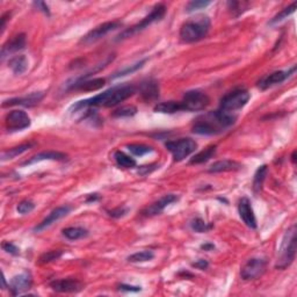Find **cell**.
Listing matches in <instances>:
<instances>
[{"instance_id":"16","label":"cell","mask_w":297,"mask_h":297,"mask_svg":"<svg viewBox=\"0 0 297 297\" xmlns=\"http://www.w3.org/2000/svg\"><path fill=\"white\" fill-rule=\"evenodd\" d=\"M238 213L245 225L250 229H257V218H255L251 201L247 197H242L238 202Z\"/></svg>"},{"instance_id":"8","label":"cell","mask_w":297,"mask_h":297,"mask_svg":"<svg viewBox=\"0 0 297 297\" xmlns=\"http://www.w3.org/2000/svg\"><path fill=\"white\" fill-rule=\"evenodd\" d=\"M181 104L184 106V111H200L209 106L210 99L206 93L195 89V91L186 92Z\"/></svg>"},{"instance_id":"17","label":"cell","mask_w":297,"mask_h":297,"mask_svg":"<svg viewBox=\"0 0 297 297\" xmlns=\"http://www.w3.org/2000/svg\"><path fill=\"white\" fill-rule=\"evenodd\" d=\"M178 200L179 197L177 195H174V194H166V195L162 196L158 201H156V202L150 204L149 207H146V208L143 210V215L145 216L159 215V214L164 212L166 207H168L172 203L177 202Z\"/></svg>"},{"instance_id":"12","label":"cell","mask_w":297,"mask_h":297,"mask_svg":"<svg viewBox=\"0 0 297 297\" xmlns=\"http://www.w3.org/2000/svg\"><path fill=\"white\" fill-rule=\"evenodd\" d=\"M49 286L54 292L63 294H75L84 289V283L77 279L54 280L49 283Z\"/></svg>"},{"instance_id":"7","label":"cell","mask_w":297,"mask_h":297,"mask_svg":"<svg viewBox=\"0 0 297 297\" xmlns=\"http://www.w3.org/2000/svg\"><path fill=\"white\" fill-rule=\"evenodd\" d=\"M166 149L173 156L175 162H181L197 149V143L191 138H180L166 143Z\"/></svg>"},{"instance_id":"38","label":"cell","mask_w":297,"mask_h":297,"mask_svg":"<svg viewBox=\"0 0 297 297\" xmlns=\"http://www.w3.org/2000/svg\"><path fill=\"white\" fill-rule=\"evenodd\" d=\"M63 255V251L60 250H54V251H48L46 253H43L40 257V263L41 264H48L51 263V261L59 259L60 257Z\"/></svg>"},{"instance_id":"36","label":"cell","mask_w":297,"mask_h":297,"mask_svg":"<svg viewBox=\"0 0 297 297\" xmlns=\"http://www.w3.org/2000/svg\"><path fill=\"white\" fill-rule=\"evenodd\" d=\"M127 148L133 153V155L137 156V157H142V156L148 155V153L153 151L151 146H148L144 144H129L127 145Z\"/></svg>"},{"instance_id":"30","label":"cell","mask_w":297,"mask_h":297,"mask_svg":"<svg viewBox=\"0 0 297 297\" xmlns=\"http://www.w3.org/2000/svg\"><path fill=\"white\" fill-rule=\"evenodd\" d=\"M267 165H261L259 168H258L257 172H255L254 178H253V190L254 193H259L263 188L264 181L266 179L267 175Z\"/></svg>"},{"instance_id":"27","label":"cell","mask_w":297,"mask_h":297,"mask_svg":"<svg viewBox=\"0 0 297 297\" xmlns=\"http://www.w3.org/2000/svg\"><path fill=\"white\" fill-rule=\"evenodd\" d=\"M62 234L70 241H78V239L87 237L88 231L81 226H70V228L63 229Z\"/></svg>"},{"instance_id":"33","label":"cell","mask_w":297,"mask_h":297,"mask_svg":"<svg viewBox=\"0 0 297 297\" xmlns=\"http://www.w3.org/2000/svg\"><path fill=\"white\" fill-rule=\"evenodd\" d=\"M296 5H297L296 2H293V4L290 5V6H288V7L283 8L282 11H281L280 13H277V14L272 19V20L268 22V25L273 26V25H276V24H279V22L285 20V19H287V18L289 17V15H292L293 13L295 12Z\"/></svg>"},{"instance_id":"2","label":"cell","mask_w":297,"mask_h":297,"mask_svg":"<svg viewBox=\"0 0 297 297\" xmlns=\"http://www.w3.org/2000/svg\"><path fill=\"white\" fill-rule=\"evenodd\" d=\"M237 120V115L229 114L217 109L204 116L200 117L191 128V132L197 135L212 136L224 132L226 128L231 127Z\"/></svg>"},{"instance_id":"39","label":"cell","mask_w":297,"mask_h":297,"mask_svg":"<svg viewBox=\"0 0 297 297\" xmlns=\"http://www.w3.org/2000/svg\"><path fill=\"white\" fill-rule=\"evenodd\" d=\"M212 4V1H203V0H194V1H189L186 6V12L190 13V12H195L199 11V9H203L206 8L207 6H209Z\"/></svg>"},{"instance_id":"35","label":"cell","mask_w":297,"mask_h":297,"mask_svg":"<svg viewBox=\"0 0 297 297\" xmlns=\"http://www.w3.org/2000/svg\"><path fill=\"white\" fill-rule=\"evenodd\" d=\"M229 9L231 12V14L234 17H239L242 13H244L245 11H247V7L250 6L248 2H244V1H229L228 2Z\"/></svg>"},{"instance_id":"41","label":"cell","mask_w":297,"mask_h":297,"mask_svg":"<svg viewBox=\"0 0 297 297\" xmlns=\"http://www.w3.org/2000/svg\"><path fill=\"white\" fill-rule=\"evenodd\" d=\"M1 248L6 252V253L12 254V255H18L19 253H20V250H19V247L11 242H4V243H2Z\"/></svg>"},{"instance_id":"18","label":"cell","mask_w":297,"mask_h":297,"mask_svg":"<svg viewBox=\"0 0 297 297\" xmlns=\"http://www.w3.org/2000/svg\"><path fill=\"white\" fill-rule=\"evenodd\" d=\"M70 210H71V207H69V206H62V207H58V208L54 209L53 212H51L42 222L38 223V224L35 226L34 230L36 232H40L44 229L49 228L51 224H54V223L58 221V219L63 218V217H65L66 215H68V214L70 213Z\"/></svg>"},{"instance_id":"43","label":"cell","mask_w":297,"mask_h":297,"mask_svg":"<svg viewBox=\"0 0 297 297\" xmlns=\"http://www.w3.org/2000/svg\"><path fill=\"white\" fill-rule=\"evenodd\" d=\"M117 288H119V290H121V292H130V293H137L142 290V288L138 286H130V285H126V283H121V285L117 286Z\"/></svg>"},{"instance_id":"21","label":"cell","mask_w":297,"mask_h":297,"mask_svg":"<svg viewBox=\"0 0 297 297\" xmlns=\"http://www.w3.org/2000/svg\"><path fill=\"white\" fill-rule=\"evenodd\" d=\"M106 84V81L102 78L95 79H78L70 86V89H81V91H97L100 89Z\"/></svg>"},{"instance_id":"20","label":"cell","mask_w":297,"mask_h":297,"mask_svg":"<svg viewBox=\"0 0 297 297\" xmlns=\"http://www.w3.org/2000/svg\"><path fill=\"white\" fill-rule=\"evenodd\" d=\"M68 156L63 152H58V151H43L37 153V155L33 156V157L28 159L22 162V165H31L35 164V162H44V161H57V162H63L66 161Z\"/></svg>"},{"instance_id":"1","label":"cell","mask_w":297,"mask_h":297,"mask_svg":"<svg viewBox=\"0 0 297 297\" xmlns=\"http://www.w3.org/2000/svg\"><path fill=\"white\" fill-rule=\"evenodd\" d=\"M136 88L133 85H117L107 91L99 93L94 97L85 99V100L77 101L71 106V110L78 111L84 108L91 107H114L127 100L132 95L135 94Z\"/></svg>"},{"instance_id":"19","label":"cell","mask_w":297,"mask_h":297,"mask_svg":"<svg viewBox=\"0 0 297 297\" xmlns=\"http://www.w3.org/2000/svg\"><path fill=\"white\" fill-rule=\"evenodd\" d=\"M26 47V35L18 34L11 40H8L1 48V59H5L6 57L12 55V54L18 53Z\"/></svg>"},{"instance_id":"40","label":"cell","mask_w":297,"mask_h":297,"mask_svg":"<svg viewBox=\"0 0 297 297\" xmlns=\"http://www.w3.org/2000/svg\"><path fill=\"white\" fill-rule=\"evenodd\" d=\"M35 203L31 202L30 200H24L17 206V210L19 214L21 215H26V214H29L34 210Z\"/></svg>"},{"instance_id":"13","label":"cell","mask_w":297,"mask_h":297,"mask_svg":"<svg viewBox=\"0 0 297 297\" xmlns=\"http://www.w3.org/2000/svg\"><path fill=\"white\" fill-rule=\"evenodd\" d=\"M295 71H296V66H293V68L288 69L287 71H275L270 73V75L264 77V78L258 82V87L260 89H267L270 87H273V86L275 85L282 84V82L287 81V79H288Z\"/></svg>"},{"instance_id":"23","label":"cell","mask_w":297,"mask_h":297,"mask_svg":"<svg viewBox=\"0 0 297 297\" xmlns=\"http://www.w3.org/2000/svg\"><path fill=\"white\" fill-rule=\"evenodd\" d=\"M139 93L142 95V99L145 101L155 100L159 97V85L158 82L153 79H149L144 82H142L139 88Z\"/></svg>"},{"instance_id":"50","label":"cell","mask_w":297,"mask_h":297,"mask_svg":"<svg viewBox=\"0 0 297 297\" xmlns=\"http://www.w3.org/2000/svg\"><path fill=\"white\" fill-rule=\"evenodd\" d=\"M2 289H6V280L4 275H2Z\"/></svg>"},{"instance_id":"42","label":"cell","mask_w":297,"mask_h":297,"mask_svg":"<svg viewBox=\"0 0 297 297\" xmlns=\"http://www.w3.org/2000/svg\"><path fill=\"white\" fill-rule=\"evenodd\" d=\"M128 212H129V209L126 208V207H117V208L108 210V215L110 217H113V218H120V217L126 216Z\"/></svg>"},{"instance_id":"48","label":"cell","mask_w":297,"mask_h":297,"mask_svg":"<svg viewBox=\"0 0 297 297\" xmlns=\"http://www.w3.org/2000/svg\"><path fill=\"white\" fill-rule=\"evenodd\" d=\"M8 17H9V13H5L4 15L1 17V33H4L5 28H6V22H7L8 20Z\"/></svg>"},{"instance_id":"49","label":"cell","mask_w":297,"mask_h":297,"mask_svg":"<svg viewBox=\"0 0 297 297\" xmlns=\"http://www.w3.org/2000/svg\"><path fill=\"white\" fill-rule=\"evenodd\" d=\"M99 200V195L98 194H91V195H88L87 199H86V202H94V201Z\"/></svg>"},{"instance_id":"26","label":"cell","mask_w":297,"mask_h":297,"mask_svg":"<svg viewBox=\"0 0 297 297\" xmlns=\"http://www.w3.org/2000/svg\"><path fill=\"white\" fill-rule=\"evenodd\" d=\"M34 144L31 142L29 143H24V144H20L18 146H14V148H11L8 150H5L4 152L1 153V162H7L11 161V159L18 157V156L22 155V153L28 151L31 146Z\"/></svg>"},{"instance_id":"11","label":"cell","mask_w":297,"mask_h":297,"mask_svg":"<svg viewBox=\"0 0 297 297\" xmlns=\"http://www.w3.org/2000/svg\"><path fill=\"white\" fill-rule=\"evenodd\" d=\"M31 124L30 117L24 110L15 109L9 111L5 117V127L8 132H21L27 129Z\"/></svg>"},{"instance_id":"46","label":"cell","mask_w":297,"mask_h":297,"mask_svg":"<svg viewBox=\"0 0 297 297\" xmlns=\"http://www.w3.org/2000/svg\"><path fill=\"white\" fill-rule=\"evenodd\" d=\"M34 5L36 6L37 9H40L41 12H43L44 14L50 15L49 7H48V5L46 4V2H43V1H35V2H34Z\"/></svg>"},{"instance_id":"47","label":"cell","mask_w":297,"mask_h":297,"mask_svg":"<svg viewBox=\"0 0 297 297\" xmlns=\"http://www.w3.org/2000/svg\"><path fill=\"white\" fill-rule=\"evenodd\" d=\"M215 248V245L213 243H204V244L201 245V250L204 251H213Z\"/></svg>"},{"instance_id":"44","label":"cell","mask_w":297,"mask_h":297,"mask_svg":"<svg viewBox=\"0 0 297 297\" xmlns=\"http://www.w3.org/2000/svg\"><path fill=\"white\" fill-rule=\"evenodd\" d=\"M158 165H149V166H140L138 168V173L142 175H146L148 173H151L155 170H157Z\"/></svg>"},{"instance_id":"4","label":"cell","mask_w":297,"mask_h":297,"mask_svg":"<svg viewBox=\"0 0 297 297\" xmlns=\"http://www.w3.org/2000/svg\"><path fill=\"white\" fill-rule=\"evenodd\" d=\"M296 225L293 224L290 228L285 232L282 242H281V246L277 254V260L275 264L276 270H286L290 265L294 263L296 257Z\"/></svg>"},{"instance_id":"45","label":"cell","mask_w":297,"mask_h":297,"mask_svg":"<svg viewBox=\"0 0 297 297\" xmlns=\"http://www.w3.org/2000/svg\"><path fill=\"white\" fill-rule=\"evenodd\" d=\"M191 266L197 268V270H207V268L209 267V263L206 259H200V260L195 261V263L191 264Z\"/></svg>"},{"instance_id":"29","label":"cell","mask_w":297,"mask_h":297,"mask_svg":"<svg viewBox=\"0 0 297 297\" xmlns=\"http://www.w3.org/2000/svg\"><path fill=\"white\" fill-rule=\"evenodd\" d=\"M114 159L116 164L123 168H134L136 166V161L124 153L123 151H116L114 153Z\"/></svg>"},{"instance_id":"32","label":"cell","mask_w":297,"mask_h":297,"mask_svg":"<svg viewBox=\"0 0 297 297\" xmlns=\"http://www.w3.org/2000/svg\"><path fill=\"white\" fill-rule=\"evenodd\" d=\"M146 60H148L146 58L140 59L139 62H137V63H135V64H133V65H128V66H126V68L122 69V70H120V71L115 72V73H114V76L111 77V78H113V79H116V78H121V77H124V76H128V75H132V73L136 72L137 70L142 69V68H143V65H144Z\"/></svg>"},{"instance_id":"28","label":"cell","mask_w":297,"mask_h":297,"mask_svg":"<svg viewBox=\"0 0 297 297\" xmlns=\"http://www.w3.org/2000/svg\"><path fill=\"white\" fill-rule=\"evenodd\" d=\"M215 152H216V145H210L207 149L202 150V151L194 156V157L190 159L189 164H202V162H208L210 158L214 157Z\"/></svg>"},{"instance_id":"31","label":"cell","mask_w":297,"mask_h":297,"mask_svg":"<svg viewBox=\"0 0 297 297\" xmlns=\"http://www.w3.org/2000/svg\"><path fill=\"white\" fill-rule=\"evenodd\" d=\"M155 258V253L150 250H145V251H140V252H136L132 255L127 258V260L129 263H146V261L152 260Z\"/></svg>"},{"instance_id":"24","label":"cell","mask_w":297,"mask_h":297,"mask_svg":"<svg viewBox=\"0 0 297 297\" xmlns=\"http://www.w3.org/2000/svg\"><path fill=\"white\" fill-rule=\"evenodd\" d=\"M156 113L161 114H175L179 111H184V106L181 101H166L155 106Z\"/></svg>"},{"instance_id":"5","label":"cell","mask_w":297,"mask_h":297,"mask_svg":"<svg viewBox=\"0 0 297 297\" xmlns=\"http://www.w3.org/2000/svg\"><path fill=\"white\" fill-rule=\"evenodd\" d=\"M165 14H166V6L164 4L156 5L155 7L152 8V11L150 12V14L146 15L142 21L138 22L137 25L132 26L130 28H127V29H124L120 35H117L116 41L126 40V38L132 37L133 35L139 33V31L148 28L150 25L153 24V22L161 21L162 19L165 17Z\"/></svg>"},{"instance_id":"37","label":"cell","mask_w":297,"mask_h":297,"mask_svg":"<svg viewBox=\"0 0 297 297\" xmlns=\"http://www.w3.org/2000/svg\"><path fill=\"white\" fill-rule=\"evenodd\" d=\"M137 114V108L133 105H127V106L120 107L113 113L114 117H130Z\"/></svg>"},{"instance_id":"6","label":"cell","mask_w":297,"mask_h":297,"mask_svg":"<svg viewBox=\"0 0 297 297\" xmlns=\"http://www.w3.org/2000/svg\"><path fill=\"white\" fill-rule=\"evenodd\" d=\"M250 98L251 94L248 93L246 89H235V91L225 94L224 97L221 99V104H219L218 109L225 111V113L236 115V111L241 110L243 107L246 106Z\"/></svg>"},{"instance_id":"9","label":"cell","mask_w":297,"mask_h":297,"mask_svg":"<svg viewBox=\"0 0 297 297\" xmlns=\"http://www.w3.org/2000/svg\"><path fill=\"white\" fill-rule=\"evenodd\" d=\"M266 259H263V258H251V259H248L246 263L244 264V266L242 267L241 276L242 279L245 281L255 280L261 275H264V273L266 272Z\"/></svg>"},{"instance_id":"22","label":"cell","mask_w":297,"mask_h":297,"mask_svg":"<svg viewBox=\"0 0 297 297\" xmlns=\"http://www.w3.org/2000/svg\"><path fill=\"white\" fill-rule=\"evenodd\" d=\"M242 168V164L238 162L231 161V159H223V161L215 162L209 166V173H221V172H231L238 171Z\"/></svg>"},{"instance_id":"10","label":"cell","mask_w":297,"mask_h":297,"mask_svg":"<svg viewBox=\"0 0 297 297\" xmlns=\"http://www.w3.org/2000/svg\"><path fill=\"white\" fill-rule=\"evenodd\" d=\"M121 26H122V22H121L120 20L108 21V22H105V24L99 25L81 37V44H92V43L97 42V41L100 40V38L106 36L108 33H110V31L120 28Z\"/></svg>"},{"instance_id":"15","label":"cell","mask_w":297,"mask_h":297,"mask_svg":"<svg viewBox=\"0 0 297 297\" xmlns=\"http://www.w3.org/2000/svg\"><path fill=\"white\" fill-rule=\"evenodd\" d=\"M31 285H33V279L29 273L25 272L19 274V275L13 276L11 281H9L8 288L11 290L13 296H18L24 294L25 292L30 289Z\"/></svg>"},{"instance_id":"14","label":"cell","mask_w":297,"mask_h":297,"mask_svg":"<svg viewBox=\"0 0 297 297\" xmlns=\"http://www.w3.org/2000/svg\"><path fill=\"white\" fill-rule=\"evenodd\" d=\"M44 98L43 92H33V93L25 95V97L12 98L2 102V107L22 106V107H34L40 104Z\"/></svg>"},{"instance_id":"25","label":"cell","mask_w":297,"mask_h":297,"mask_svg":"<svg viewBox=\"0 0 297 297\" xmlns=\"http://www.w3.org/2000/svg\"><path fill=\"white\" fill-rule=\"evenodd\" d=\"M8 66L11 68V70L14 75H22V73H25L28 69L27 57L24 55H19V56L13 57V58L9 59Z\"/></svg>"},{"instance_id":"34","label":"cell","mask_w":297,"mask_h":297,"mask_svg":"<svg viewBox=\"0 0 297 297\" xmlns=\"http://www.w3.org/2000/svg\"><path fill=\"white\" fill-rule=\"evenodd\" d=\"M190 228L193 229L195 232H199V234H204V232H208L209 230L213 229V224L204 222L202 218H200V217H196V218L191 219Z\"/></svg>"},{"instance_id":"3","label":"cell","mask_w":297,"mask_h":297,"mask_svg":"<svg viewBox=\"0 0 297 297\" xmlns=\"http://www.w3.org/2000/svg\"><path fill=\"white\" fill-rule=\"evenodd\" d=\"M209 29V18L201 15L184 22L180 28V38L185 43L199 42L208 35Z\"/></svg>"},{"instance_id":"51","label":"cell","mask_w":297,"mask_h":297,"mask_svg":"<svg viewBox=\"0 0 297 297\" xmlns=\"http://www.w3.org/2000/svg\"><path fill=\"white\" fill-rule=\"evenodd\" d=\"M292 161H293V162H296V151H294V152H293V157H292Z\"/></svg>"}]
</instances>
